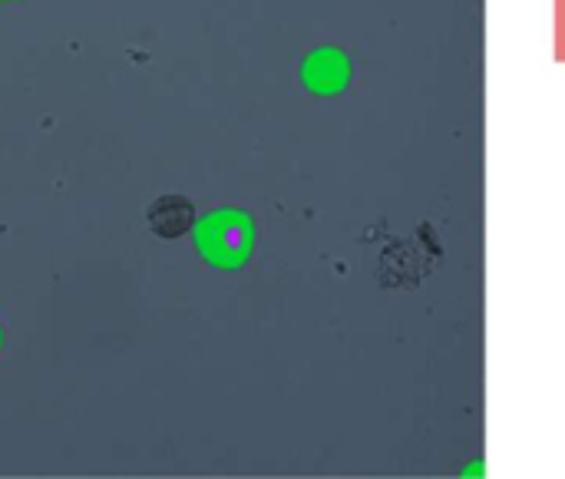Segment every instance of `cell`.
<instances>
[{
  "label": "cell",
  "mask_w": 565,
  "mask_h": 479,
  "mask_svg": "<svg viewBox=\"0 0 565 479\" xmlns=\"http://www.w3.org/2000/svg\"><path fill=\"white\" fill-rule=\"evenodd\" d=\"M301 79L311 93L318 96H334L348 86L351 79V63L341 50L334 46H321L315 53H308V60L301 63Z\"/></svg>",
  "instance_id": "2"
},
{
  "label": "cell",
  "mask_w": 565,
  "mask_h": 479,
  "mask_svg": "<svg viewBox=\"0 0 565 479\" xmlns=\"http://www.w3.org/2000/svg\"><path fill=\"white\" fill-rule=\"evenodd\" d=\"M252 222L238 209H218L195 225V245L202 258L218 268H242L252 255Z\"/></svg>",
  "instance_id": "1"
},
{
  "label": "cell",
  "mask_w": 565,
  "mask_h": 479,
  "mask_svg": "<svg viewBox=\"0 0 565 479\" xmlns=\"http://www.w3.org/2000/svg\"><path fill=\"white\" fill-rule=\"evenodd\" d=\"M146 219L159 238H182L195 225V209L182 195H162L149 205Z\"/></svg>",
  "instance_id": "3"
}]
</instances>
